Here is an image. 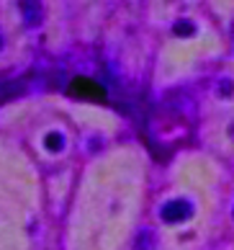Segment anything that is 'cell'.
Here are the masks:
<instances>
[{"label":"cell","instance_id":"6da1fadb","mask_svg":"<svg viewBox=\"0 0 234 250\" xmlns=\"http://www.w3.org/2000/svg\"><path fill=\"white\" fill-rule=\"evenodd\" d=\"M191 211H193V207L188 201H183V199L180 201H170V204H165V207H162V219L170 222V225H175V222L188 219Z\"/></svg>","mask_w":234,"mask_h":250},{"label":"cell","instance_id":"7a4b0ae2","mask_svg":"<svg viewBox=\"0 0 234 250\" xmlns=\"http://www.w3.org/2000/svg\"><path fill=\"white\" fill-rule=\"evenodd\" d=\"M72 96L103 98V90H100V85H96V83H93V80H85V78H80V80H75V83H72Z\"/></svg>","mask_w":234,"mask_h":250},{"label":"cell","instance_id":"3957f363","mask_svg":"<svg viewBox=\"0 0 234 250\" xmlns=\"http://www.w3.org/2000/svg\"><path fill=\"white\" fill-rule=\"evenodd\" d=\"M152 245H155V240H152V232H149V229L139 232V237L134 240V248L136 250H152Z\"/></svg>","mask_w":234,"mask_h":250},{"label":"cell","instance_id":"277c9868","mask_svg":"<svg viewBox=\"0 0 234 250\" xmlns=\"http://www.w3.org/2000/svg\"><path fill=\"white\" fill-rule=\"evenodd\" d=\"M175 34H180V36H191V34H193V23H191V21H180V23H175Z\"/></svg>","mask_w":234,"mask_h":250}]
</instances>
